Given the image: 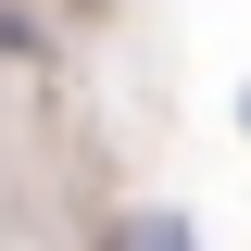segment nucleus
Listing matches in <instances>:
<instances>
[{"instance_id": "1", "label": "nucleus", "mask_w": 251, "mask_h": 251, "mask_svg": "<svg viewBox=\"0 0 251 251\" xmlns=\"http://www.w3.org/2000/svg\"><path fill=\"white\" fill-rule=\"evenodd\" d=\"M113 251H188V226H176V214H126V239H113Z\"/></svg>"}]
</instances>
